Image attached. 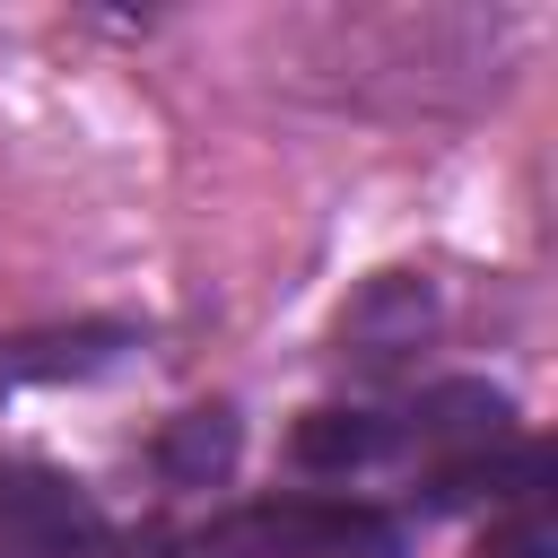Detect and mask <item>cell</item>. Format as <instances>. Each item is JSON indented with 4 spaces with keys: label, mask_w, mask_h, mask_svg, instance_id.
I'll list each match as a JSON object with an SVG mask.
<instances>
[{
    "label": "cell",
    "mask_w": 558,
    "mask_h": 558,
    "mask_svg": "<svg viewBox=\"0 0 558 558\" xmlns=\"http://www.w3.org/2000/svg\"><path fill=\"white\" fill-rule=\"evenodd\" d=\"M113 340H122V331H70V340H17V349H0V384H35V375H87V366H105V357H113Z\"/></svg>",
    "instance_id": "4"
},
{
    "label": "cell",
    "mask_w": 558,
    "mask_h": 558,
    "mask_svg": "<svg viewBox=\"0 0 558 558\" xmlns=\"http://www.w3.org/2000/svg\"><path fill=\"white\" fill-rule=\"evenodd\" d=\"M488 558H549V523H541V506H523L506 532H488Z\"/></svg>",
    "instance_id": "6"
},
{
    "label": "cell",
    "mask_w": 558,
    "mask_h": 558,
    "mask_svg": "<svg viewBox=\"0 0 558 558\" xmlns=\"http://www.w3.org/2000/svg\"><path fill=\"white\" fill-rule=\"evenodd\" d=\"M384 453H401V436H392V418H375V410H314V418L296 427V462H305V471H366V462H384Z\"/></svg>",
    "instance_id": "3"
},
{
    "label": "cell",
    "mask_w": 558,
    "mask_h": 558,
    "mask_svg": "<svg viewBox=\"0 0 558 558\" xmlns=\"http://www.w3.org/2000/svg\"><path fill=\"white\" fill-rule=\"evenodd\" d=\"M227 453H235V418H227V410H192V418L166 436V471H174V480H209V471H227Z\"/></svg>",
    "instance_id": "5"
},
{
    "label": "cell",
    "mask_w": 558,
    "mask_h": 558,
    "mask_svg": "<svg viewBox=\"0 0 558 558\" xmlns=\"http://www.w3.org/2000/svg\"><path fill=\"white\" fill-rule=\"evenodd\" d=\"M105 541L78 480L44 462H0V558H87Z\"/></svg>",
    "instance_id": "2"
},
{
    "label": "cell",
    "mask_w": 558,
    "mask_h": 558,
    "mask_svg": "<svg viewBox=\"0 0 558 558\" xmlns=\"http://www.w3.org/2000/svg\"><path fill=\"white\" fill-rule=\"evenodd\" d=\"M157 558H401V532L349 497H279V506H235L166 541Z\"/></svg>",
    "instance_id": "1"
}]
</instances>
